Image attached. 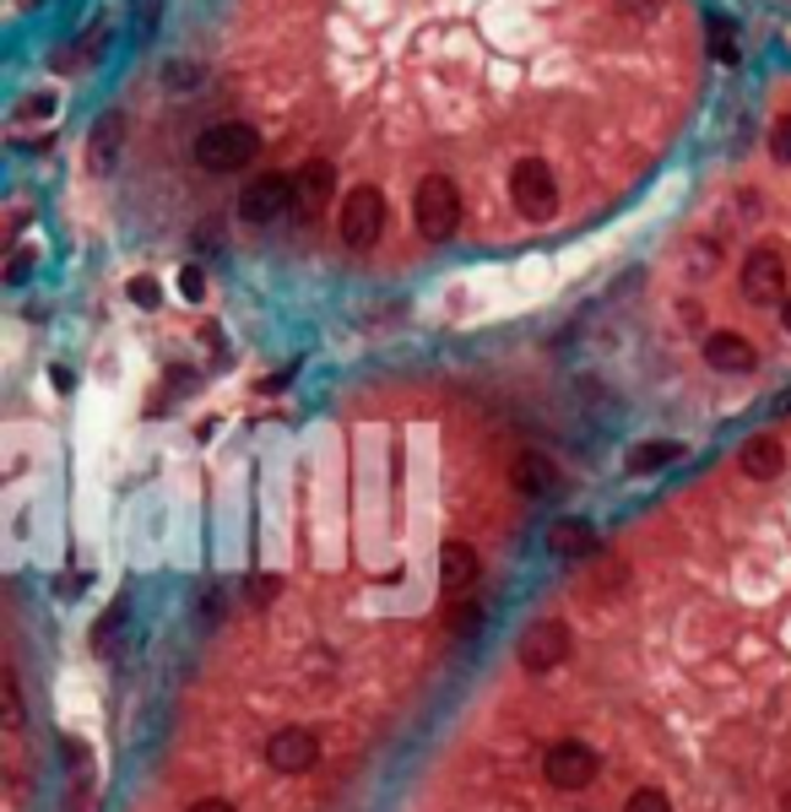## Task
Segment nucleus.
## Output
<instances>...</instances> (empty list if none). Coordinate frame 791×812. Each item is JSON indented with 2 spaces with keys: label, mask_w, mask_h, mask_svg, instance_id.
Returning a JSON list of instances; mask_svg holds the SVG:
<instances>
[{
  "label": "nucleus",
  "mask_w": 791,
  "mask_h": 812,
  "mask_svg": "<svg viewBox=\"0 0 791 812\" xmlns=\"http://www.w3.org/2000/svg\"><path fill=\"white\" fill-rule=\"evenodd\" d=\"M130 304H136V309H158V304H164V287L152 283V277H136V283H130Z\"/></svg>",
  "instance_id": "393cba45"
},
{
  "label": "nucleus",
  "mask_w": 791,
  "mask_h": 812,
  "mask_svg": "<svg viewBox=\"0 0 791 812\" xmlns=\"http://www.w3.org/2000/svg\"><path fill=\"white\" fill-rule=\"evenodd\" d=\"M689 271H694V277H710V271H715V244H694V249H689Z\"/></svg>",
  "instance_id": "c756f323"
},
{
  "label": "nucleus",
  "mask_w": 791,
  "mask_h": 812,
  "mask_svg": "<svg viewBox=\"0 0 791 812\" xmlns=\"http://www.w3.org/2000/svg\"><path fill=\"white\" fill-rule=\"evenodd\" d=\"M710 60L715 66H738V28L726 17H710Z\"/></svg>",
  "instance_id": "a211bd4d"
},
{
  "label": "nucleus",
  "mask_w": 791,
  "mask_h": 812,
  "mask_svg": "<svg viewBox=\"0 0 791 812\" xmlns=\"http://www.w3.org/2000/svg\"><path fill=\"white\" fill-rule=\"evenodd\" d=\"M293 206H298V217H320L326 211V201H332V190H336V168L326 158H309L298 174H293Z\"/></svg>",
  "instance_id": "9d476101"
},
{
  "label": "nucleus",
  "mask_w": 791,
  "mask_h": 812,
  "mask_svg": "<svg viewBox=\"0 0 791 812\" xmlns=\"http://www.w3.org/2000/svg\"><path fill=\"white\" fill-rule=\"evenodd\" d=\"M266 764L277 774H309L320 764V736L309 726H283L266 736Z\"/></svg>",
  "instance_id": "1a4fd4ad"
},
{
  "label": "nucleus",
  "mask_w": 791,
  "mask_h": 812,
  "mask_svg": "<svg viewBox=\"0 0 791 812\" xmlns=\"http://www.w3.org/2000/svg\"><path fill=\"white\" fill-rule=\"evenodd\" d=\"M6 731L11 736L22 731V689H17V672H6Z\"/></svg>",
  "instance_id": "b1692460"
},
{
  "label": "nucleus",
  "mask_w": 791,
  "mask_h": 812,
  "mask_svg": "<svg viewBox=\"0 0 791 812\" xmlns=\"http://www.w3.org/2000/svg\"><path fill=\"white\" fill-rule=\"evenodd\" d=\"M126 612H130V596H120L115 607H109V612H103V617H98V628H92V645H98V650H109V645H115V634H120V623H126Z\"/></svg>",
  "instance_id": "aec40b11"
},
{
  "label": "nucleus",
  "mask_w": 791,
  "mask_h": 812,
  "mask_svg": "<svg viewBox=\"0 0 791 812\" xmlns=\"http://www.w3.org/2000/svg\"><path fill=\"white\" fill-rule=\"evenodd\" d=\"M179 293H185L190 304H201V298H207V271H201V266H185V271H179Z\"/></svg>",
  "instance_id": "c85d7f7f"
},
{
  "label": "nucleus",
  "mask_w": 791,
  "mask_h": 812,
  "mask_svg": "<svg viewBox=\"0 0 791 812\" xmlns=\"http://www.w3.org/2000/svg\"><path fill=\"white\" fill-rule=\"evenodd\" d=\"M439 585H445L451 596L477 585V547H472V542H445V547H439Z\"/></svg>",
  "instance_id": "4468645a"
},
{
  "label": "nucleus",
  "mask_w": 791,
  "mask_h": 812,
  "mask_svg": "<svg viewBox=\"0 0 791 812\" xmlns=\"http://www.w3.org/2000/svg\"><path fill=\"white\" fill-rule=\"evenodd\" d=\"M738 472H743L749 483H775V477L787 472V445H781L775 434H753L749 445L738 449Z\"/></svg>",
  "instance_id": "f8f14e48"
},
{
  "label": "nucleus",
  "mask_w": 791,
  "mask_h": 812,
  "mask_svg": "<svg viewBox=\"0 0 791 812\" xmlns=\"http://www.w3.org/2000/svg\"><path fill=\"white\" fill-rule=\"evenodd\" d=\"M570 650H575L570 628H564L558 617H542V623H532V628L521 634V645H515V661H521V672H532V677H547V672H558V666L570 661Z\"/></svg>",
  "instance_id": "423d86ee"
},
{
  "label": "nucleus",
  "mask_w": 791,
  "mask_h": 812,
  "mask_svg": "<svg viewBox=\"0 0 791 812\" xmlns=\"http://www.w3.org/2000/svg\"><path fill=\"white\" fill-rule=\"evenodd\" d=\"M705 364L715 368V374H753V368H759V353H753L749 336L715 330V336H705Z\"/></svg>",
  "instance_id": "ddd939ff"
},
{
  "label": "nucleus",
  "mask_w": 791,
  "mask_h": 812,
  "mask_svg": "<svg viewBox=\"0 0 791 812\" xmlns=\"http://www.w3.org/2000/svg\"><path fill=\"white\" fill-rule=\"evenodd\" d=\"M201 81H207V71L196 60H168L164 66V87H174V92H196Z\"/></svg>",
  "instance_id": "6ab92c4d"
},
{
  "label": "nucleus",
  "mask_w": 791,
  "mask_h": 812,
  "mask_svg": "<svg viewBox=\"0 0 791 812\" xmlns=\"http://www.w3.org/2000/svg\"><path fill=\"white\" fill-rule=\"evenodd\" d=\"M255 152H260V136H255V125H245V120L207 125V130L196 136V162H201L207 174H239V168L255 162Z\"/></svg>",
  "instance_id": "f257e3e1"
},
{
  "label": "nucleus",
  "mask_w": 791,
  "mask_h": 812,
  "mask_svg": "<svg viewBox=\"0 0 791 812\" xmlns=\"http://www.w3.org/2000/svg\"><path fill=\"white\" fill-rule=\"evenodd\" d=\"M781 812H791V791H787V796H781Z\"/></svg>",
  "instance_id": "58836bf2"
},
{
  "label": "nucleus",
  "mask_w": 791,
  "mask_h": 812,
  "mask_svg": "<svg viewBox=\"0 0 791 812\" xmlns=\"http://www.w3.org/2000/svg\"><path fill=\"white\" fill-rule=\"evenodd\" d=\"M678 455H683V445H672V439H645V445L629 449V472H634V477L662 472L666 461H678Z\"/></svg>",
  "instance_id": "f3484780"
},
{
  "label": "nucleus",
  "mask_w": 791,
  "mask_h": 812,
  "mask_svg": "<svg viewBox=\"0 0 791 812\" xmlns=\"http://www.w3.org/2000/svg\"><path fill=\"white\" fill-rule=\"evenodd\" d=\"M33 266H39V255H33V249H17V255L6 260V283H28Z\"/></svg>",
  "instance_id": "bb28decb"
},
{
  "label": "nucleus",
  "mask_w": 791,
  "mask_h": 812,
  "mask_svg": "<svg viewBox=\"0 0 791 812\" xmlns=\"http://www.w3.org/2000/svg\"><path fill=\"white\" fill-rule=\"evenodd\" d=\"M781 325H787V330H791V298H787V304H781Z\"/></svg>",
  "instance_id": "4c0bfd02"
},
{
  "label": "nucleus",
  "mask_w": 791,
  "mask_h": 812,
  "mask_svg": "<svg viewBox=\"0 0 791 812\" xmlns=\"http://www.w3.org/2000/svg\"><path fill=\"white\" fill-rule=\"evenodd\" d=\"M17 120H55V98H49V92H33V98H22Z\"/></svg>",
  "instance_id": "cd10ccee"
},
{
  "label": "nucleus",
  "mask_w": 791,
  "mask_h": 812,
  "mask_svg": "<svg viewBox=\"0 0 791 812\" xmlns=\"http://www.w3.org/2000/svg\"><path fill=\"white\" fill-rule=\"evenodd\" d=\"M136 11H141V28L152 33V28H158V11H164V0H141Z\"/></svg>",
  "instance_id": "72a5a7b5"
},
{
  "label": "nucleus",
  "mask_w": 791,
  "mask_h": 812,
  "mask_svg": "<svg viewBox=\"0 0 791 812\" xmlns=\"http://www.w3.org/2000/svg\"><path fill=\"white\" fill-rule=\"evenodd\" d=\"M613 11H619L624 22H634V28H645V22H656L666 11V0H613Z\"/></svg>",
  "instance_id": "412c9836"
},
{
  "label": "nucleus",
  "mask_w": 791,
  "mask_h": 812,
  "mask_svg": "<svg viewBox=\"0 0 791 812\" xmlns=\"http://www.w3.org/2000/svg\"><path fill=\"white\" fill-rule=\"evenodd\" d=\"M542 774H547V785H558V791H585V785H596L602 780V753L581 742V736H564V742H553L547 753H542Z\"/></svg>",
  "instance_id": "20e7f679"
},
{
  "label": "nucleus",
  "mask_w": 791,
  "mask_h": 812,
  "mask_svg": "<svg viewBox=\"0 0 791 812\" xmlns=\"http://www.w3.org/2000/svg\"><path fill=\"white\" fill-rule=\"evenodd\" d=\"M223 612H228V602H223V591H211V596H207V617H223Z\"/></svg>",
  "instance_id": "e433bc0d"
},
{
  "label": "nucleus",
  "mask_w": 791,
  "mask_h": 812,
  "mask_svg": "<svg viewBox=\"0 0 791 812\" xmlns=\"http://www.w3.org/2000/svg\"><path fill=\"white\" fill-rule=\"evenodd\" d=\"M547 547L558 553V558H591V553H602V542H596V526L591 521H558V526L547 531Z\"/></svg>",
  "instance_id": "2eb2a0df"
},
{
  "label": "nucleus",
  "mask_w": 791,
  "mask_h": 812,
  "mask_svg": "<svg viewBox=\"0 0 791 812\" xmlns=\"http://www.w3.org/2000/svg\"><path fill=\"white\" fill-rule=\"evenodd\" d=\"M120 147H126V115L120 109H109L103 120L92 125V136H87V174H115V162H120Z\"/></svg>",
  "instance_id": "9b49d317"
},
{
  "label": "nucleus",
  "mask_w": 791,
  "mask_h": 812,
  "mask_svg": "<svg viewBox=\"0 0 791 812\" xmlns=\"http://www.w3.org/2000/svg\"><path fill=\"white\" fill-rule=\"evenodd\" d=\"M451 628H456V634H477V628H483V607H477V602H461V607L451 612Z\"/></svg>",
  "instance_id": "a878e982"
},
{
  "label": "nucleus",
  "mask_w": 791,
  "mask_h": 812,
  "mask_svg": "<svg viewBox=\"0 0 791 812\" xmlns=\"http://www.w3.org/2000/svg\"><path fill=\"white\" fill-rule=\"evenodd\" d=\"M624 580H629L624 564H607L602 574H596V591H602V596H607V591H624Z\"/></svg>",
  "instance_id": "2f4dec72"
},
{
  "label": "nucleus",
  "mask_w": 791,
  "mask_h": 812,
  "mask_svg": "<svg viewBox=\"0 0 791 812\" xmlns=\"http://www.w3.org/2000/svg\"><path fill=\"white\" fill-rule=\"evenodd\" d=\"M385 222H390V211H385V196H379L375 185L347 190L342 217H336V228H342V244H347V249H375L379 234H385Z\"/></svg>",
  "instance_id": "39448f33"
},
{
  "label": "nucleus",
  "mask_w": 791,
  "mask_h": 812,
  "mask_svg": "<svg viewBox=\"0 0 791 812\" xmlns=\"http://www.w3.org/2000/svg\"><path fill=\"white\" fill-rule=\"evenodd\" d=\"M678 315H683L689 325H700V320H705V309H700V304H678Z\"/></svg>",
  "instance_id": "c9c22d12"
},
{
  "label": "nucleus",
  "mask_w": 791,
  "mask_h": 812,
  "mask_svg": "<svg viewBox=\"0 0 791 812\" xmlns=\"http://www.w3.org/2000/svg\"><path fill=\"white\" fill-rule=\"evenodd\" d=\"M293 196H298V190H293V174H260V179H250V185L239 190V217L255 222V228H260V222H277V217L293 206Z\"/></svg>",
  "instance_id": "6e6552de"
},
{
  "label": "nucleus",
  "mask_w": 791,
  "mask_h": 812,
  "mask_svg": "<svg viewBox=\"0 0 791 812\" xmlns=\"http://www.w3.org/2000/svg\"><path fill=\"white\" fill-rule=\"evenodd\" d=\"M277 591H283V580L277 574H255L250 580V602L260 607V602H277Z\"/></svg>",
  "instance_id": "7c9ffc66"
},
{
  "label": "nucleus",
  "mask_w": 791,
  "mask_h": 812,
  "mask_svg": "<svg viewBox=\"0 0 791 812\" xmlns=\"http://www.w3.org/2000/svg\"><path fill=\"white\" fill-rule=\"evenodd\" d=\"M60 753H66V764H71V770H87V747L77 742V736H66V742H60Z\"/></svg>",
  "instance_id": "473e14b6"
},
{
  "label": "nucleus",
  "mask_w": 791,
  "mask_h": 812,
  "mask_svg": "<svg viewBox=\"0 0 791 812\" xmlns=\"http://www.w3.org/2000/svg\"><path fill=\"white\" fill-rule=\"evenodd\" d=\"M515 487H521L526 498H547V493L558 487V466H553L547 455H521V461H515Z\"/></svg>",
  "instance_id": "dca6fc26"
},
{
  "label": "nucleus",
  "mask_w": 791,
  "mask_h": 812,
  "mask_svg": "<svg viewBox=\"0 0 791 812\" xmlns=\"http://www.w3.org/2000/svg\"><path fill=\"white\" fill-rule=\"evenodd\" d=\"M781 412H791V396H781Z\"/></svg>",
  "instance_id": "ea45409f"
},
{
  "label": "nucleus",
  "mask_w": 791,
  "mask_h": 812,
  "mask_svg": "<svg viewBox=\"0 0 791 812\" xmlns=\"http://www.w3.org/2000/svg\"><path fill=\"white\" fill-rule=\"evenodd\" d=\"M413 222H417V234L428 244H439V239H451L456 234V222H461V190L445 179V174H428L423 185H417V196H413Z\"/></svg>",
  "instance_id": "7ed1b4c3"
},
{
  "label": "nucleus",
  "mask_w": 791,
  "mask_h": 812,
  "mask_svg": "<svg viewBox=\"0 0 791 812\" xmlns=\"http://www.w3.org/2000/svg\"><path fill=\"white\" fill-rule=\"evenodd\" d=\"M781 293H787V249L759 244L743 260V298L749 304H787Z\"/></svg>",
  "instance_id": "0eeeda50"
},
{
  "label": "nucleus",
  "mask_w": 791,
  "mask_h": 812,
  "mask_svg": "<svg viewBox=\"0 0 791 812\" xmlns=\"http://www.w3.org/2000/svg\"><path fill=\"white\" fill-rule=\"evenodd\" d=\"M510 201L526 222H553L558 217V179L542 158H521L510 168Z\"/></svg>",
  "instance_id": "f03ea898"
},
{
  "label": "nucleus",
  "mask_w": 791,
  "mask_h": 812,
  "mask_svg": "<svg viewBox=\"0 0 791 812\" xmlns=\"http://www.w3.org/2000/svg\"><path fill=\"white\" fill-rule=\"evenodd\" d=\"M624 812H672V802H666L662 785H640V791L624 802Z\"/></svg>",
  "instance_id": "4be33fe9"
},
{
  "label": "nucleus",
  "mask_w": 791,
  "mask_h": 812,
  "mask_svg": "<svg viewBox=\"0 0 791 812\" xmlns=\"http://www.w3.org/2000/svg\"><path fill=\"white\" fill-rule=\"evenodd\" d=\"M190 812H234V808H228L223 796H201V802H196V808H190Z\"/></svg>",
  "instance_id": "f704fd0d"
},
{
  "label": "nucleus",
  "mask_w": 791,
  "mask_h": 812,
  "mask_svg": "<svg viewBox=\"0 0 791 812\" xmlns=\"http://www.w3.org/2000/svg\"><path fill=\"white\" fill-rule=\"evenodd\" d=\"M770 158L781 162V168H791V115H781V120L770 125Z\"/></svg>",
  "instance_id": "5701e85b"
}]
</instances>
